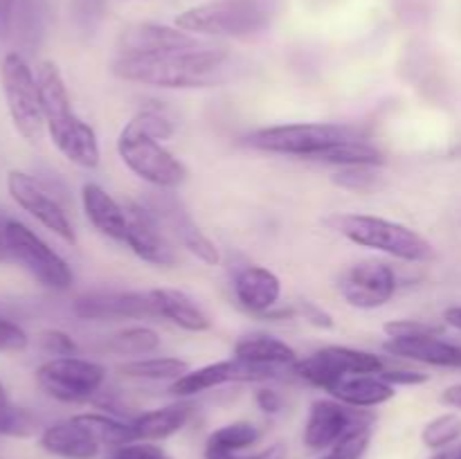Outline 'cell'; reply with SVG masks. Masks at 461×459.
<instances>
[{"label":"cell","instance_id":"1","mask_svg":"<svg viewBox=\"0 0 461 459\" xmlns=\"http://www.w3.org/2000/svg\"><path fill=\"white\" fill-rule=\"evenodd\" d=\"M230 54L221 48H192L160 54H117L113 75L153 88H212L225 81Z\"/></svg>","mask_w":461,"mask_h":459},{"label":"cell","instance_id":"2","mask_svg":"<svg viewBox=\"0 0 461 459\" xmlns=\"http://www.w3.org/2000/svg\"><path fill=\"white\" fill-rule=\"evenodd\" d=\"M36 84H39L45 130L57 151L81 169H95L102 158L97 133L72 108L66 79L57 63L50 58L41 61L36 68Z\"/></svg>","mask_w":461,"mask_h":459},{"label":"cell","instance_id":"3","mask_svg":"<svg viewBox=\"0 0 461 459\" xmlns=\"http://www.w3.org/2000/svg\"><path fill=\"white\" fill-rule=\"evenodd\" d=\"M327 225L356 246L383 252L408 264H421L435 256L432 243L417 230L399 220L347 212V214H333L331 219H327Z\"/></svg>","mask_w":461,"mask_h":459},{"label":"cell","instance_id":"4","mask_svg":"<svg viewBox=\"0 0 461 459\" xmlns=\"http://www.w3.org/2000/svg\"><path fill=\"white\" fill-rule=\"evenodd\" d=\"M117 156L131 174L156 189H176L187 180V166L176 158L162 140L144 126L135 112L117 135Z\"/></svg>","mask_w":461,"mask_h":459},{"label":"cell","instance_id":"5","mask_svg":"<svg viewBox=\"0 0 461 459\" xmlns=\"http://www.w3.org/2000/svg\"><path fill=\"white\" fill-rule=\"evenodd\" d=\"M367 138L363 129L351 124H329V122H300V124H277L252 130L246 138L248 147L277 156L318 160L320 153L347 140Z\"/></svg>","mask_w":461,"mask_h":459},{"label":"cell","instance_id":"6","mask_svg":"<svg viewBox=\"0 0 461 459\" xmlns=\"http://www.w3.org/2000/svg\"><path fill=\"white\" fill-rule=\"evenodd\" d=\"M268 18L261 0H210L180 12L174 25L194 36L246 39L259 34Z\"/></svg>","mask_w":461,"mask_h":459},{"label":"cell","instance_id":"7","mask_svg":"<svg viewBox=\"0 0 461 459\" xmlns=\"http://www.w3.org/2000/svg\"><path fill=\"white\" fill-rule=\"evenodd\" d=\"M0 84L14 126L27 142L41 140L45 130L43 108H41L39 84L32 68L18 52H7L0 63Z\"/></svg>","mask_w":461,"mask_h":459},{"label":"cell","instance_id":"8","mask_svg":"<svg viewBox=\"0 0 461 459\" xmlns=\"http://www.w3.org/2000/svg\"><path fill=\"white\" fill-rule=\"evenodd\" d=\"M106 367L77 356H57L36 369L41 390L61 403H88L97 399L106 382Z\"/></svg>","mask_w":461,"mask_h":459},{"label":"cell","instance_id":"9","mask_svg":"<svg viewBox=\"0 0 461 459\" xmlns=\"http://www.w3.org/2000/svg\"><path fill=\"white\" fill-rule=\"evenodd\" d=\"M9 255L12 264L25 268L41 286L50 291H68L75 282L68 261L57 250H52L34 230L14 219L9 220Z\"/></svg>","mask_w":461,"mask_h":459},{"label":"cell","instance_id":"10","mask_svg":"<svg viewBox=\"0 0 461 459\" xmlns=\"http://www.w3.org/2000/svg\"><path fill=\"white\" fill-rule=\"evenodd\" d=\"M383 369H385V363L381 356L372 354V351L329 345L297 360L291 372L302 381L329 392L340 378L356 376V374H378Z\"/></svg>","mask_w":461,"mask_h":459},{"label":"cell","instance_id":"11","mask_svg":"<svg viewBox=\"0 0 461 459\" xmlns=\"http://www.w3.org/2000/svg\"><path fill=\"white\" fill-rule=\"evenodd\" d=\"M338 291L351 309L376 310L390 304L392 297L396 295L399 277L385 261L363 259L345 270Z\"/></svg>","mask_w":461,"mask_h":459},{"label":"cell","instance_id":"12","mask_svg":"<svg viewBox=\"0 0 461 459\" xmlns=\"http://www.w3.org/2000/svg\"><path fill=\"white\" fill-rule=\"evenodd\" d=\"M374 414L351 408L336 399H318L311 403L304 426V444L311 450H329L360 428H372Z\"/></svg>","mask_w":461,"mask_h":459},{"label":"cell","instance_id":"13","mask_svg":"<svg viewBox=\"0 0 461 459\" xmlns=\"http://www.w3.org/2000/svg\"><path fill=\"white\" fill-rule=\"evenodd\" d=\"M171 189H160L151 201H147L144 205L153 212L160 225L165 228V232H169L189 255L196 256L198 261H203L205 266H219L221 264V250L201 228L192 220V216L185 212V207L180 205V201H176L171 194Z\"/></svg>","mask_w":461,"mask_h":459},{"label":"cell","instance_id":"14","mask_svg":"<svg viewBox=\"0 0 461 459\" xmlns=\"http://www.w3.org/2000/svg\"><path fill=\"white\" fill-rule=\"evenodd\" d=\"M7 192L12 196V201L16 202L21 210H25L27 214L34 216L45 230H50L52 234H57L59 238H63L66 243L75 246L77 243V232L72 228L70 219L63 212V207L54 201L48 194V189L34 178V176L25 174V171H9L7 174Z\"/></svg>","mask_w":461,"mask_h":459},{"label":"cell","instance_id":"15","mask_svg":"<svg viewBox=\"0 0 461 459\" xmlns=\"http://www.w3.org/2000/svg\"><path fill=\"white\" fill-rule=\"evenodd\" d=\"M124 207L129 212V230H126L124 243L131 248V252L144 264H151L156 268H174L178 264V255L153 212L142 201H129Z\"/></svg>","mask_w":461,"mask_h":459},{"label":"cell","instance_id":"16","mask_svg":"<svg viewBox=\"0 0 461 459\" xmlns=\"http://www.w3.org/2000/svg\"><path fill=\"white\" fill-rule=\"evenodd\" d=\"M277 367H259V364L243 363L239 358L219 360V363L203 364L198 369H189L185 376L169 385V392L178 399H189V396L203 394L214 387L228 385V382H259L277 378Z\"/></svg>","mask_w":461,"mask_h":459},{"label":"cell","instance_id":"17","mask_svg":"<svg viewBox=\"0 0 461 459\" xmlns=\"http://www.w3.org/2000/svg\"><path fill=\"white\" fill-rule=\"evenodd\" d=\"M72 313L81 320L113 322V320L156 318L151 295L147 292H86L72 302Z\"/></svg>","mask_w":461,"mask_h":459},{"label":"cell","instance_id":"18","mask_svg":"<svg viewBox=\"0 0 461 459\" xmlns=\"http://www.w3.org/2000/svg\"><path fill=\"white\" fill-rule=\"evenodd\" d=\"M201 48L198 36L162 22H133L117 39V54H160Z\"/></svg>","mask_w":461,"mask_h":459},{"label":"cell","instance_id":"19","mask_svg":"<svg viewBox=\"0 0 461 459\" xmlns=\"http://www.w3.org/2000/svg\"><path fill=\"white\" fill-rule=\"evenodd\" d=\"M383 349L396 358L412 360V363L430 364V367L461 369V346L455 342L441 340L439 333L412 338H387Z\"/></svg>","mask_w":461,"mask_h":459},{"label":"cell","instance_id":"20","mask_svg":"<svg viewBox=\"0 0 461 459\" xmlns=\"http://www.w3.org/2000/svg\"><path fill=\"white\" fill-rule=\"evenodd\" d=\"M237 302L255 315H266L277 306L282 297V279L266 266H246L234 274Z\"/></svg>","mask_w":461,"mask_h":459},{"label":"cell","instance_id":"21","mask_svg":"<svg viewBox=\"0 0 461 459\" xmlns=\"http://www.w3.org/2000/svg\"><path fill=\"white\" fill-rule=\"evenodd\" d=\"M81 207H84L86 219L97 232L113 241L124 243L126 230H129V212L102 184L86 183L81 187Z\"/></svg>","mask_w":461,"mask_h":459},{"label":"cell","instance_id":"22","mask_svg":"<svg viewBox=\"0 0 461 459\" xmlns=\"http://www.w3.org/2000/svg\"><path fill=\"white\" fill-rule=\"evenodd\" d=\"M41 448L61 459H95L102 444L95 439L93 432L84 423L72 417L68 421L45 428L41 435Z\"/></svg>","mask_w":461,"mask_h":459},{"label":"cell","instance_id":"23","mask_svg":"<svg viewBox=\"0 0 461 459\" xmlns=\"http://www.w3.org/2000/svg\"><path fill=\"white\" fill-rule=\"evenodd\" d=\"M156 309V318L167 320L178 328L189 333H203L212 328V320L205 310L178 288H153L149 291Z\"/></svg>","mask_w":461,"mask_h":459},{"label":"cell","instance_id":"24","mask_svg":"<svg viewBox=\"0 0 461 459\" xmlns=\"http://www.w3.org/2000/svg\"><path fill=\"white\" fill-rule=\"evenodd\" d=\"M327 394L351 408L369 410L394 399L396 387L383 381L378 374H356V376L340 378Z\"/></svg>","mask_w":461,"mask_h":459},{"label":"cell","instance_id":"25","mask_svg":"<svg viewBox=\"0 0 461 459\" xmlns=\"http://www.w3.org/2000/svg\"><path fill=\"white\" fill-rule=\"evenodd\" d=\"M194 414V405L189 400H176V403L162 405V408L149 410L131 418L135 441H162L183 430Z\"/></svg>","mask_w":461,"mask_h":459},{"label":"cell","instance_id":"26","mask_svg":"<svg viewBox=\"0 0 461 459\" xmlns=\"http://www.w3.org/2000/svg\"><path fill=\"white\" fill-rule=\"evenodd\" d=\"M234 358L243 363L259 364V367H293L300 360L297 351L288 342L268 333H250L237 340L234 345Z\"/></svg>","mask_w":461,"mask_h":459},{"label":"cell","instance_id":"27","mask_svg":"<svg viewBox=\"0 0 461 459\" xmlns=\"http://www.w3.org/2000/svg\"><path fill=\"white\" fill-rule=\"evenodd\" d=\"M315 162L340 166V169H345V166H383L385 165V153L374 147L367 138H356L327 148L324 153H320Z\"/></svg>","mask_w":461,"mask_h":459},{"label":"cell","instance_id":"28","mask_svg":"<svg viewBox=\"0 0 461 459\" xmlns=\"http://www.w3.org/2000/svg\"><path fill=\"white\" fill-rule=\"evenodd\" d=\"M189 372L187 360L174 356H151V358H133L120 367V374L135 381H178Z\"/></svg>","mask_w":461,"mask_h":459},{"label":"cell","instance_id":"29","mask_svg":"<svg viewBox=\"0 0 461 459\" xmlns=\"http://www.w3.org/2000/svg\"><path fill=\"white\" fill-rule=\"evenodd\" d=\"M261 432L255 423L250 421H234L228 426L219 428L207 436L205 457L210 454H234L241 450L252 448L259 441Z\"/></svg>","mask_w":461,"mask_h":459},{"label":"cell","instance_id":"30","mask_svg":"<svg viewBox=\"0 0 461 459\" xmlns=\"http://www.w3.org/2000/svg\"><path fill=\"white\" fill-rule=\"evenodd\" d=\"M162 338L156 328L144 327V324H133L124 327L108 338V349L117 356H131V358H144L160 349Z\"/></svg>","mask_w":461,"mask_h":459},{"label":"cell","instance_id":"31","mask_svg":"<svg viewBox=\"0 0 461 459\" xmlns=\"http://www.w3.org/2000/svg\"><path fill=\"white\" fill-rule=\"evenodd\" d=\"M75 418L79 423H84L102 446L117 448V446H126L135 441L133 426H131V421H124V418H117V417H111V414H102V412L77 414Z\"/></svg>","mask_w":461,"mask_h":459},{"label":"cell","instance_id":"32","mask_svg":"<svg viewBox=\"0 0 461 459\" xmlns=\"http://www.w3.org/2000/svg\"><path fill=\"white\" fill-rule=\"evenodd\" d=\"M461 436V417L459 414H441L428 421L421 430V441L430 450H444L453 446Z\"/></svg>","mask_w":461,"mask_h":459},{"label":"cell","instance_id":"33","mask_svg":"<svg viewBox=\"0 0 461 459\" xmlns=\"http://www.w3.org/2000/svg\"><path fill=\"white\" fill-rule=\"evenodd\" d=\"M36 432V417L25 408L0 405V436H30Z\"/></svg>","mask_w":461,"mask_h":459},{"label":"cell","instance_id":"34","mask_svg":"<svg viewBox=\"0 0 461 459\" xmlns=\"http://www.w3.org/2000/svg\"><path fill=\"white\" fill-rule=\"evenodd\" d=\"M369 444H372V428H360V430L351 432L345 439L338 441V444L333 446V448H329L327 454L320 459H363Z\"/></svg>","mask_w":461,"mask_h":459},{"label":"cell","instance_id":"35","mask_svg":"<svg viewBox=\"0 0 461 459\" xmlns=\"http://www.w3.org/2000/svg\"><path fill=\"white\" fill-rule=\"evenodd\" d=\"M378 166H345L336 174V184L351 189V192H365L372 187L378 178Z\"/></svg>","mask_w":461,"mask_h":459},{"label":"cell","instance_id":"36","mask_svg":"<svg viewBox=\"0 0 461 459\" xmlns=\"http://www.w3.org/2000/svg\"><path fill=\"white\" fill-rule=\"evenodd\" d=\"M30 345L25 328L14 320L0 315V354H21Z\"/></svg>","mask_w":461,"mask_h":459},{"label":"cell","instance_id":"37","mask_svg":"<svg viewBox=\"0 0 461 459\" xmlns=\"http://www.w3.org/2000/svg\"><path fill=\"white\" fill-rule=\"evenodd\" d=\"M108 459H171L167 450L156 446L153 441H133V444L117 446Z\"/></svg>","mask_w":461,"mask_h":459},{"label":"cell","instance_id":"38","mask_svg":"<svg viewBox=\"0 0 461 459\" xmlns=\"http://www.w3.org/2000/svg\"><path fill=\"white\" fill-rule=\"evenodd\" d=\"M383 331L387 338H412V336H426V333H441L439 327L423 320H390L383 324Z\"/></svg>","mask_w":461,"mask_h":459},{"label":"cell","instance_id":"39","mask_svg":"<svg viewBox=\"0 0 461 459\" xmlns=\"http://www.w3.org/2000/svg\"><path fill=\"white\" fill-rule=\"evenodd\" d=\"M39 342L45 351L54 356H75L77 349H79L75 338L70 333L61 331V328H45L39 336Z\"/></svg>","mask_w":461,"mask_h":459},{"label":"cell","instance_id":"40","mask_svg":"<svg viewBox=\"0 0 461 459\" xmlns=\"http://www.w3.org/2000/svg\"><path fill=\"white\" fill-rule=\"evenodd\" d=\"M297 315H302V318H304L309 324H313L315 328L336 327V320H333V315L329 313L327 309H322V306L315 304V302H311V300L300 302V306H297Z\"/></svg>","mask_w":461,"mask_h":459},{"label":"cell","instance_id":"41","mask_svg":"<svg viewBox=\"0 0 461 459\" xmlns=\"http://www.w3.org/2000/svg\"><path fill=\"white\" fill-rule=\"evenodd\" d=\"M378 376L394 387L396 385H423V382H428V378H430L428 374L417 372V369H383V372H378Z\"/></svg>","mask_w":461,"mask_h":459},{"label":"cell","instance_id":"42","mask_svg":"<svg viewBox=\"0 0 461 459\" xmlns=\"http://www.w3.org/2000/svg\"><path fill=\"white\" fill-rule=\"evenodd\" d=\"M255 403L264 414H279L284 408L282 396H279L275 390H270V387H261V390H257Z\"/></svg>","mask_w":461,"mask_h":459},{"label":"cell","instance_id":"43","mask_svg":"<svg viewBox=\"0 0 461 459\" xmlns=\"http://www.w3.org/2000/svg\"><path fill=\"white\" fill-rule=\"evenodd\" d=\"M205 459H286V446L284 444H273L268 448L259 450L255 454H210Z\"/></svg>","mask_w":461,"mask_h":459},{"label":"cell","instance_id":"44","mask_svg":"<svg viewBox=\"0 0 461 459\" xmlns=\"http://www.w3.org/2000/svg\"><path fill=\"white\" fill-rule=\"evenodd\" d=\"M14 9H16V0H0V40L12 34Z\"/></svg>","mask_w":461,"mask_h":459},{"label":"cell","instance_id":"45","mask_svg":"<svg viewBox=\"0 0 461 459\" xmlns=\"http://www.w3.org/2000/svg\"><path fill=\"white\" fill-rule=\"evenodd\" d=\"M9 220L12 219L0 214V264H12V255H9Z\"/></svg>","mask_w":461,"mask_h":459},{"label":"cell","instance_id":"46","mask_svg":"<svg viewBox=\"0 0 461 459\" xmlns=\"http://www.w3.org/2000/svg\"><path fill=\"white\" fill-rule=\"evenodd\" d=\"M441 403L448 405V408L461 410V382L446 387V390L441 392Z\"/></svg>","mask_w":461,"mask_h":459},{"label":"cell","instance_id":"47","mask_svg":"<svg viewBox=\"0 0 461 459\" xmlns=\"http://www.w3.org/2000/svg\"><path fill=\"white\" fill-rule=\"evenodd\" d=\"M444 322L448 324V327L457 328L461 331V304L459 306H450V309L444 310Z\"/></svg>","mask_w":461,"mask_h":459},{"label":"cell","instance_id":"48","mask_svg":"<svg viewBox=\"0 0 461 459\" xmlns=\"http://www.w3.org/2000/svg\"><path fill=\"white\" fill-rule=\"evenodd\" d=\"M430 459H461V444L453 446V448H444L437 454H432Z\"/></svg>","mask_w":461,"mask_h":459},{"label":"cell","instance_id":"49","mask_svg":"<svg viewBox=\"0 0 461 459\" xmlns=\"http://www.w3.org/2000/svg\"><path fill=\"white\" fill-rule=\"evenodd\" d=\"M7 403H12V400H9V394L7 390H5V385L0 382V405H7Z\"/></svg>","mask_w":461,"mask_h":459}]
</instances>
